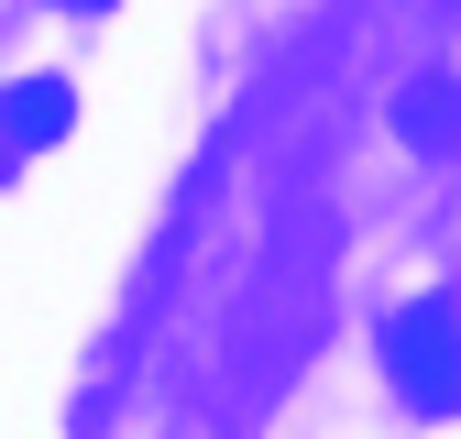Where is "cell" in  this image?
I'll use <instances>...</instances> for the list:
<instances>
[{"instance_id": "6da1fadb", "label": "cell", "mask_w": 461, "mask_h": 439, "mask_svg": "<svg viewBox=\"0 0 461 439\" xmlns=\"http://www.w3.org/2000/svg\"><path fill=\"white\" fill-rule=\"evenodd\" d=\"M330 209L319 198H285V220L264 231L242 297H230V341H220V417H264L285 396V373L308 363L319 341V297H330Z\"/></svg>"}, {"instance_id": "7a4b0ae2", "label": "cell", "mask_w": 461, "mask_h": 439, "mask_svg": "<svg viewBox=\"0 0 461 439\" xmlns=\"http://www.w3.org/2000/svg\"><path fill=\"white\" fill-rule=\"evenodd\" d=\"M384 363L418 417H450L461 407V297H407L384 318Z\"/></svg>"}, {"instance_id": "3957f363", "label": "cell", "mask_w": 461, "mask_h": 439, "mask_svg": "<svg viewBox=\"0 0 461 439\" xmlns=\"http://www.w3.org/2000/svg\"><path fill=\"white\" fill-rule=\"evenodd\" d=\"M67 121H77V88L67 77H12V88H0V176H12L33 143H67Z\"/></svg>"}, {"instance_id": "277c9868", "label": "cell", "mask_w": 461, "mask_h": 439, "mask_svg": "<svg viewBox=\"0 0 461 439\" xmlns=\"http://www.w3.org/2000/svg\"><path fill=\"white\" fill-rule=\"evenodd\" d=\"M395 132H407L429 165H461V77H407V99H395Z\"/></svg>"}, {"instance_id": "5b68a950", "label": "cell", "mask_w": 461, "mask_h": 439, "mask_svg": "<svg viewBox=\"0 0 461 439\" xmlns=\"http://www.w3.org/2000/svg\"><path fill=\"white\" fill-rule=\"evenodd\" d=\"M67 12H110V0H67Z\"/></svg>"}]
</instances>
